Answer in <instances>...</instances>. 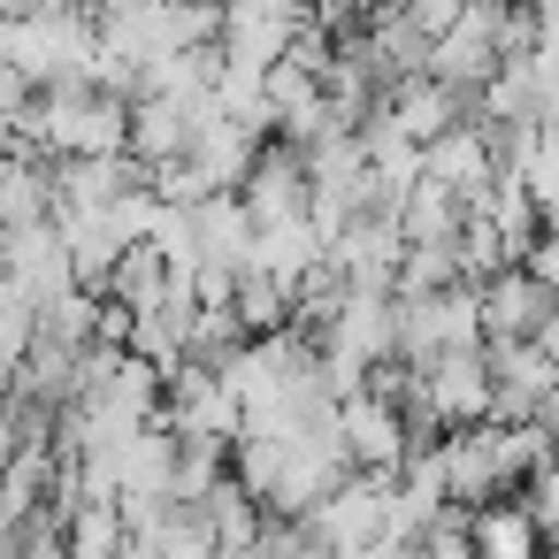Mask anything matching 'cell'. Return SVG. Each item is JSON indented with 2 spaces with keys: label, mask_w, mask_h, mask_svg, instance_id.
Wrapping results in <instances>:
<instances>
[{
  "label": "cell",
  "mask_w": 559,
  "mask_h": 559,
  "mask_svg": "<svg viewBox=\"0 0 559 559\" xmlns=\"http://www.w3.org/2000/svg\"><path fill=\"white\" fill-rule=\"evenodd\" d=\"M467 544H475V559H544V521L521 498H498V506L467 513Z\"/></svg>",
  "instance_id": "cell-1"
}]
</instances>
